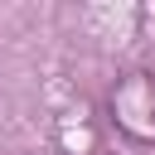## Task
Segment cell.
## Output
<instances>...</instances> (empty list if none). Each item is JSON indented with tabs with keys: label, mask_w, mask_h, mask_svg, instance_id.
Here are the masks:
<instances>
[{
	"label": "cell",
	"mask_w": 155,
	"mask_h": 155,
	"mask_svg": "<svg viewBox=\"0 0 155 155\" xmlns=\"http://www.w3.org/2000/svg\"><path fill=\"white\" fill-rule=\"evenodd\" d=\"M102 116L121 140L155 150V73L150 68L116 73L111 87L102 92Z\"/></svg>",
	"instance_id": "1"
}]
</instances>
